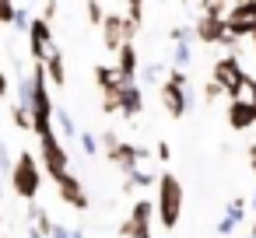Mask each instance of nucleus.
Returning a JSON list of instances; mask_svg holds the SVG:
<instances>
[{
	"instance_id": "2f4dec72",
	"label": "nucleus",
	"mask_w": 256,
	"mask_h": 238,
	"mask_svg": "<svg viewBox=\"0 0 256 238\" xmlns=\"http://www.w3.org/2000/svg\"><path fill=\"white\" fill-rule=\"evenodd\" d=\"M154 161H172V147H168V140H158V144H154Z\"/></svg>"
},
{
	"instance_id": "79ce46f5",
	"label": "nucleus",
	"mask_w": 256,
	"mask_h": 238,
	"mask_svg": "<svg viewBox=\"0 0 256 238\" xmlns=\"http://www.w3.org/2000/svg\"><path fill=\"white\" fill-rule=\"evenodd\" d=\"M0 224H4V217H0Z\"/></svg>"
},
{
	"instance_id": "a878e982",
	"label": "nucleus",
	"mask_w": 256,
	"mask_h": 238,
	"mask_svg": "<svg viewBox=\"0 0 256 238\" xmlns=\"http://www.w3.org/2000/svg\"><path fill=\"white\" fill-rule=\"evenodd\" d=\"M168 39L172 42H193V25H172L168 28Z\"/></svg>"
},
{
	"instance_id": "dca6fc26",
	"label": "nucleus",
	"mask_w": 256,
	"mask_h": 238,
	"mask_svg": "<svg viewBox=\"0 0 256 238\" xmlns=\"http://www.w3.org/2000/svg\"><path fill=\"white\" fill-rule=\"evenodd\" d=\"M246 210H249V207H246V200H232V203L224 207V217L214 224V231H218L221 238H228V235H232V231L246 221Z\"/></svg>"
},
{
	"instance_id": "9d476101",
	"label": "nucleus",
	"mask_w": 256,
	"mask_h": 238,
	"mask_svg": "<svg viewBox=\"0 0 256 238\" xmlns=\"http://www.w3.org/2000/svg\"><path fill=\"white\" fill-rule=\"evenodd\" d=\"M120 238H151V200H137L130 217L120 224Z\"/></svg>"
},
{
	"instance_id": "ea45409f",
	"label": "nucleus",
	"mask_w": 256,
	"mask_h": 238,
	"mask_svg": "<svg viewBox=\"0 0 256 238\" xmlns=\"http://www.w3.org/2000/svg\"><path fill=\"white\" fill-rule=\"evenodd\" d=\"M249 39H252V49H256V32H252V35H249Z\"/></svg>"
},
{
	"instance_id": "f8f14e48",
	"label": "nucleus",
	"mask_w": 256,
	"mask_h": 238,
	"mask_svg": "<svg viewBox=\"0 0 256 238\" xmlns=\"http://www.w3.org/2000/svg\"><path fill=\"white\" fill-rule=\"evenodd\" d=\"M162 105H165V112H168L172 119H182V116L190 112V95H186V88L176 84V81H165V84H162Z\"/></svg>"
},
{
	"instance_id": "1a4fd4ad",
	"label": "nucleus",
	"mask_w": 256,
	"mask_h": 238,
	"mask_svg": "<svg viewBox=\"0 0 256 238\" xmlns=\"http://www.w3.org/2000/svg\"><path fill=\"white\" fill-rule=\"evenodd\" d=\"M25 35H28V53H32L36 63H42V60L50 56V49L56 46V42H53V25H50L46 18H32L28 28H25Z\"/></svg>"
},
{
	"instance_id": "cd10ccee",
	"label": "nucleus",
	"mask_w": 256,
	"mask_h": 238,
	"mask_svg": "<svg viewBox=\"0 0 256 238\" xmlns=\"http://www.w3.org/2000/svg\"><path fill=\"white\" fill-rule=\"evenodd\" d=\"M84 7H88V21L98 28L102 25V18H106V11H102V4H98V0H84Z\"/></svg>"
},
{
	"instance_id": "f3484780",
	"label": "nucleus",
	"mask_w": 256,
	"mask_h": 238,
	"mask_svg": "<svg viewBox=\"0 0 256 238\" xmlns=\"http://www.w3.org/2000/svg\"><path fill=\"white\" fill-rule=\"evenodd\" d=\"M42 70H46V81L53 84V88H64L67 84V63H64V53L53 46L50 49V56L42 60Z\"/></svg>"
},
{
	"instance_id": "aec40b11",
	"label": "nucleus",
	"mask_w": 256,
	"mask_h": 238,
	"mask_svg": "<svg viewBox=\"0 0 256 238\" xmlns=\"http://www.w3.org/2000/svg\"><path fill=\"white\" fill-rule=\"evenodd\" d=\"M95 84H98V91H112V88H120V77H116V70L112 67H95Z\"/></svg>"
},
{
	"instance_id": "9b49d317",
	"label": "nucleus",
	"mask_w": 256,
	"mask_h": 238,
	"mask_svg": "<svg viewBox=\"0 0 256 238\" xmlns=\"http://www.w3.org/2000/svg\"><path fill=\"white\" fill-rule=\"evenodd\" d=\"M53 182H56L60 200H64L70 210H88V207H92V200H88V193H84V186H81V179H78L74 172H64V175L53 179Z\"/></svg>"
},
{
	"instance_id": "c85d7f7f",
	"label": "nucleus",
	"mask_w": 256,
	"mask_h": 238,
	"mask_svg": "<svg viewBox=\"0 0 256 238\" xmlns=\"http://www.w3.org/2000/svg\"><path fill=\"white\" fill-rule=\"evenodd\" d=\"M123 4H126V18L140 25V18H144V0H123Z\"/></svg>"
},
{
	"instance_id": "0eeeda50",
	"label": "nucleus",
	"mask_w": 256,
	"mask_h": 238,
	"mask_svg": "<svg viewBox=\"0 0 256 238\" xmlns=\"http://www.w3.org/2000/svg\"><path fill=\"white\" fill-rule=\"evenodd\" d=\"M210 77L224 88V98H235V91H238V84H242V77H246V70H242V63H238V53L221 56V60L214 63Z\"/></svg>"
},
{
	"instance_id": "ddd939ff",
	"label": "nucleus",
	"mask_w": 256,
	"mask_h": 238,
	"mask_svg": "<svg viewBox=\"0 0 256 238\" xmlns=\"http://www.w3.org/2000/svg\"><path fill=\"white\" fill-rule=\"evenodd\" d=\"M116 77H120V84H130V81H137V70H140V63H137V46L134 42H123L120 49H116Z\"/></svg>"
},
{
	"instance_id": "bb28decb",
	"label": "nucleus",
	"mask_w": 256,
	"mask_h": 238,
	"mask_svg": "<svg viewBox=\"0 0 256 238\" xmlns=\"http://www.w3.org/2000/svg\"><path fill=\"white\" fill-rule=\"evenodd\" d=\"M204 98H207V102H218V98H224V88H221L214 77H207V81H204Z\"/></svg>"
},
{
	"instance_id": "c9c22d12",
	"label": "nucleus",
	"mask_w": 256,
	"mask_h": 238,
	"mask_svg": "<svg viewBox=\"0 0 256 238\" xmlns=\"http://www.w3.org/2000/svg\"><path fill=\"white\" fill-rule=\"evenodd\" d=\"M249 168H252V175H256V144L249 147Z\"/></svg>"
},
{
	"instance_id": "4468645a",
	"label": "nucleus",
	"mask_w": 256,
	"mask_h": 238,
	"mask_svg": "<svg viewBox=\"0 0 256 238\" xmlns=\"http://www.w3.org/2000/svg\"><path fill=\"white\" fill-rule=\"evenodd\" d=\"M224 119H228V126H232L235 133H246V130H252V126H256V116H252V102L232 98V102H228V112H224Z\"/></svg>"
},
{
	"instance_id": "2eb2a0df",
	"label": "nucleus",
	"mask_w": 256,
	"mask_h": 238,
	"mask_svg": "<svg viewBox=\"0 0 256 238\" xmlns=\"http://www.w3.org/2000/svg\"><path fill=\"white\" fill-rule=\"evenodd\" d=\"M140 109H144V95H140L137 81H130V84H120V112H123V119H134V116H140Z\"/></svg>"
},
{
	"instance_id": "5701e85b",
	"label": "nucleus",
	"mask_w": 256,
	"mask_h": 238,
	"mask_svg": "<svg viewBox=\"0 0 256 238\" xmlns=\"http://www.w3.org/2000/svg\"><path fill=\"white\" fill-rule=\"evenodd\" d=\"M235 98H242V102H256V77H252V74H246V77H242V84H238Z\"/></svg>"
},
{
	"instance_id": "a211bd4d",
	"label": "nucleus",
	"mask_w": 256,
	"mask_h": 238,
	"mask_svg": "<svg viewBox=\"0 0 256 238\" xmlns=\"http://www.w3.org/2000/svg\"><path fill=\"white\" fill-rule=\"evenodd\" d=\"M53 123L60 126V130H56V137H64V140H78V133H81V130H78V123H74V116H70L67 109H60V105H56V109H53Z\"/></svg>"
},
{
	"instance_id": "f704fd0d",
	"label": "nucleus",
	"mask_w": 256,
	"mask_h": 238,
	"mask_svg": "<svg viewBox=\"0 0 256 238\" xmlns=\"http://www.w3.org/2000/svg\"><path fill=\"white\" fill-rule=\"evenodd\" d=\"M8 91H11V81H8V74H0V102L8 98Z\"/></svg>"
},
{
	"instance_id": "6e6552de",
	"label": "nucleus",
	"mask_w": 256,
	"mask_h": 238,
	"mask_svg": "<svg viewBox=\"0 0 256 238\" xmlns=\"http://www.w3.org/2000/svg\"><path fill=\"white\" fill-rule=\"evenodd\" d=\"M224 14L218 11H200V18L193 21V39L204 46H221L224 42Z\"/></svg>"
},
{
	"instance_id": "e433bc0d",
	"label": "nucleus",
	"mask_w": 256,
	"mask_h": 238,
	"mask_svg": "<svg viewBox=\"0 0 256 238\" xmlns=\"http://www.w3.org/2000/svg\"><path fill=\"white\" fill-rule=\"evenodd\" d=\"M246 207H249V210H252V214H256V193H252V196H249V200H246Z\"/></svg>"
},
{
	"instance_id": "6ab92c4d",
	"label": "nucleus",
	"mask_w": 256,
	"mask_h": 238,
	"mask_svg": "<svg viewBox=\"0 0 256 238\" xmlns=\"http://www.w3.org/2000/svg\"><path fill=\"white\" fill-rule=\"evenodd\" d=\"M28 224H32V228H36V231H39L42 238H46V235L53 231V217H50V210H42V207H39L36 200L28 203Z\"/></svg>"
},
{
	"instance_id": "a19ab883",
	"label": "nucleus",
	"mask_w": 256,
	"mask_h": 238,
	"mask_svg": "<svg viewBox=\"0 0 256 238\" xmlns=\"http://www.w3.org/2000/svg\"><path fill=\"white\" fill-rule=\"evenodd\" d=\"M252 116H256V102H252Z\"/></svg>"
},
{
	"instance_id": "423d86ee",
	"label": "nucleus",
	"mask_w": 256,
	"mask_h": 238,
	"mask_svg": "<svg viewBox=\"0 0 256 238\" xmlns=\"http://www.w3.org/2000/svg\"><path fill=\"white\" fill-rule=\"evenodd\" d=\"M98 28H102V42H106V49H112V53H116L123 42H134V35H137V28H140V25H137V21H130V18H126V14H120V11H112V14H106V18H102V25H98Z\"/></svg>"
},
{
	"instance_id": "72a5a7b5",
	"label": "nucleus",
	"mask_w": 256,
	"mask_h": 238,
	"mask_svg": "<svg viewBox=\"0 0 256 238\" xmlns=\"http://www.w3.org/2000/svg\"><path fill=\"white\" fill-rule=\"evenodd\" d=\"M162 74H165V67H162V63H151V67H148V74H144V77H148V81H158V77H162Z\"/></svg>"
},
{
	"instance_id": "473e14b6",
	"label": "nucleus",
	"mask_w": 256,
	"mask_h": 238,
	"mask_svg": "<svg viewBox=\"0 0 256 238\" xmlns=\"http://www.w3.org/2000/svg\"><path fill=\"white\" fill-rule=\"evenodd\" d=\"M56 11H60V4H56V0H46V7H42V14H39V18H46V21L53 25V18H56Z\"/></svg>"
},
{
	"instance_id": "c756f323",
	"label": "nucleus",
	"mask_w": 256,
	"mask_h": 238,
	"mask_svg": "<svg viewBox=\"0 0 256 238\" xmlns=\"http://www.w3.org/2000/svg\"><path fill=\"white\" fill-rule=\"evenodd\" d=\"M28 21H32V14H28L25 7H14V18H11V25H14L18 32H25V28H28Z\"/></svg>"
},
{
	"instance_id": "7c9ffc66",
	"label": "nucleus",
	"mask_w": 256,
	"mask_h": 238,
	"mask_svg": "<svg viewBox=\"0 0 256 238\" xmlns=\"http://www.w3.org/2000/svg\"><path fill=\"white\" fill-rule=\"evenodd\" d=\"M14 18V0H0V25H11Z\"/></svg>"
},
{
	"instance_id": "4be33fe9",
	"label": "nucleus",
	"mask_w": 256,
	"mask_h": 238,
	"mask_svg": "<svg viewBox=\"0 0 256 238\" xmlns=\"http://www.w3.org/2000/svg\"><path fill=\"white\" fill-rule=\"evenodd\" d=\"M11 123H14L18 130H32V116H28V105L14 102V105H11Z\"/></svg>"
},
{
	"instance_id": "f03ea898",
	"label": "nucleus",
	"mask_w": 256,
	"mask_h": 238,
	"mask_svg": "<svg viewBox=\"0 0 256 238\" xmlns=\"http://www.w3.org/2000/svg\"><path fill=\"white\" fill-rule=\"evenodd\" d=\"M11 189H14L25 203L39 200V189H42V165L36 161V154L22 151V154L14 158V165H11Z\"/></svg>"
},
{
	"instance_id": "20e7f679",
	"label": "nucleus",
	"mask_w": 256,
	"mask_h": 238,
	"mask_svg": "<svg viewBox=\"0 0 256 238\" xmlns=\"http://www.w3.org/2000/svg\"><path fill=\"white\" fill-rule=\"evenodd\" d=\"M39 158H42V172L50 179H60L64 172H70V154H67L64 140L56 137V130L39 137Z\"/></svg>"
},
{
	"instance_id": "b1692460",
	"label": "nucleus",
	"mask_w": 256,
	"mask_h": 238,
	"mask_svg": "<svg viewBox=\"0 0 256 238\" xmlns=\"http://www.w3.org/2000/svg\"><path fill=\"white\" fill-rule=\"evenodd\" d=\"M102 112H106V116H116V112H120V88L102 91Z\"/></svg>"
},
{
	"instance_id": "58836bf2",
	"label": "nucleus",
	"mask_w": 256,
	"mask_h": 238,
	"mask_svg": "<svg viewBox=\"0 0 256 238\" xmlns=\"http://www.w3.org/2000/svg\"><path fill=\"white\" fill-rule=\"evenodd\" d=\"M249 238H256V221H252V231H249Z\"/></svg>"
},
{
	"instance_id": "f257e3e1",
	"label": "nucleus",
	"mask_w": 256,
	"mask_h": 238,
	"mask_svg": "<svg viewBox=\"0 0 256 238\" xmlns=\"http://www.w3.org/2000/svg\"><path fill=\"white\" fill-rule=\"evenodd\" d=\"M158 221H162V228L165 231H176L179 228V217H182V182L172 175V172H162L158 175Z\"/></svg>"
},
{
	"instance_id": "39448f33",
	"label": "nucleus",
	"mask_w": 256,
	"mask_h": 238,
	"mask_svg": "<svg viewBox=\"0 0 256 238\" xmlns=\"http://www.w3.org/2000/svg\"><path fill=\"white\" fill-rule=\"evenodd\" d=\"M224 32L232 39H249L256 32V0H235L224 7Z\"/></svg>"
},
{
	"instance_id": "393cba45",
	"label": "nucleus",
	"mask_w": 256,
	"mask_h": 238,
	"mask_svg": "<svg viewBox=\"0 0 256 238\" xmlns=\"http://www.w3.org/2000/svg\"><path fill=\"white\" fill-rule=\"evenodd\" d=\"M78 144H81V151H84L88 158H95V154H98V137H95V133H88V130H84V133H78Z\"/></svg>"
},
{
	"instance_id": "7ed1b4c3",
	"label": "nucleus",
	"mask_w": 256,
	"mask_h": 238,
	"mask_svg": "<svg viewBox=\"0 0 256 238\" xmlns=\"http://www.w3.org/2000/svg\"><path fill=\"white\" fill-rule=\"evenodd\" d=\"M98 151H106V158H109L116 168H123V175H126V172H134L137 165H144V161L151 158V151H148V147L126 144V140H120V133H112V130H106V133L98 137Z\"/></svg>"
},
{
	"instance_id": "412c9836",
	"label": "nucleus",
	"mask_w": 256,
	"mask_h": 238,
	"mask_svg": "<svg viewBox=\"0 0 256 238\" xmlns=\"http://www.w3.org/2000/svg\"><path fill=\"white\" fill-rule=\"evenodd\" d=\"M190 60H193V46H190V42H176V49H172V67L186 70Z\"/></svg>"
},
{
	"instance_id": "4c0bfd02",
	"label": "nucleus",
	"mask_w": 256,
	"mask_h": 238,
	"mask_svg": "<svg viewBox=\"0 0 256 238\" xmlns=\"http://www.w3.org/2000/svg\"><path fill=\"white\" fill-rule=\"evenodd\" d=\"M28 238H42V235H39V231H36V228H28Z\"/></svg>"
}]
</instances>
